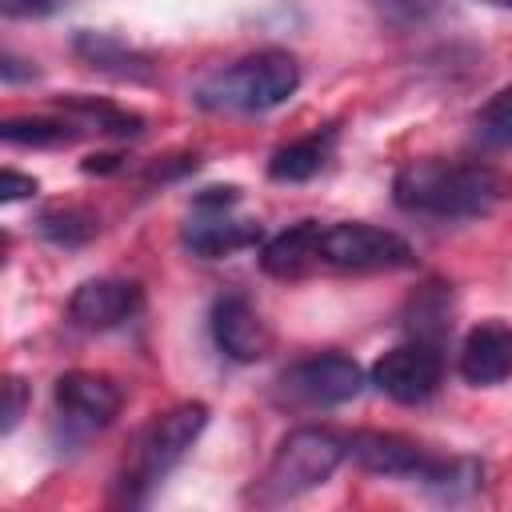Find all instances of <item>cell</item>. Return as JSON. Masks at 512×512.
Here are the masks:
<instances>
[{
	"label": "cell",
	"mask_w": 512,
	"mask_h": 512,
	"mask_svg": "<svg viewBox=\"0 0 512 512\" xmlns=\"http://www.w3.org/2000/svg\"><path fill=\"white\" fill-rule=\"evenodd\" d=\"M0 136L8 144H32V148H56L76 140L80 132L64 116H12L0 124Z\"/></svg>",
	"instance_id": "17"
},
{
	"label": "cell",
	"mask_w": 512,
	"mask_h": 512,
	"mask_svg": "<svg viewBox=\"0 0 512 512\" xmlns=\"http://www.w3.org/2000/svg\"><path fill=\"white\" fill-rule=\"evenodd\" d=\"M52 400L60 420L76 432L108 428L120 412V388L104 372H64L52 388Z\"/></svg>",
	"instance_id": "10"
},
{
	"label": "cell",
	"mask_w": 512,
	"mask_h": 512,
	"mask_svg": "<svg viewBox=\"0 0 512 512\" xmlns=\"http://www.w3.org/2000/svg\"><path fill=\"white\" fill-rule=\"evenodd\" d=\"M508 180L488 164H448V160H408L392 180V200L416 216L476 220L508 200Z\"/></svg>",
	"instance_id": "1"
},
{
	"label": "cell",
	"mask_w": 512,
	"mask_h": 512,
	"mask_svg": "<svg viewBox=\"0 0 512 512\" xmlns=\"http://www.w3.org/2000/svg\"><path fill=\"white\" fill-rule=\"evenodd\" d=\"M204 424H208V404H200V400H184V404L168 408L164 416H156V420L136 436L132 460H128V468H124V476H120L124 500H128V504H140L144 492H148L156 480H164V476L184 460V452L196 444V436L204 432Z\"/></svg>",
	"instance_id": "4"
},
{
	"label": "cell",
	"mask_w": 512,
	"mask_h": 512,
	"mask_svg": "<svg viewBox=\"0 0 512 512\" xmlns=\"http://www.w3.org/2000/svg\"><path fill=\"white\" fill-rule=\"evenodd\" d=\"M360 388H364V368L344 352L304 356L276 376V400L288 408H336L356 400Z\"/></svg>",
	"instance_id": "6"
},
{
	"label": "cell",
	"mask_w": 512,
	"mask_h": 512,
	"mask_svg": "<svg viewBox=\"0 0 512 512\" xmlns=\"http://www.w3.org/2000/svg\"><path fill=\"white\" fill-rule=\"evenodd\" d=\"M32 192H36V180H32V176H24V172H16V168H4V176H0V200H4V204L24 200V196H32Z\"/></svg>",
	"instance_id": "21"
},
{
	"label": "cell",
	"mask_w": 512,
	"mask_h": 512,
	"mask_svg": "<svg viewBox=\"0 0 512 512\" xmlns=\"http://www.w3.org/2000/svg\"><path fill=\"white\" fill-rule=\"evenodd\" d=\"M116 160H120V156H88V160H84V172H112V168H120Z\"/></svg>",
	"instance_id": "25"
},
{
	"label": "cell",
	"mask_w": 512,
	"mask_h": 512,
	"mask_svg": "<svg viewBox=\"0 0 512 512\" xmlns=\"http://www.w3.org/2000/svg\"><path fill=\"white\" fill-rule=\"evenodd\" d=\"M236 204H240V188H232V184L228 188H200L192 196V212L180 228V244L204 260H220V256H232L240 248L260 244V236H264L260 224L232 216Z\"/></svg>",
	"instance_id": "5"
},
{
	"label": "cell",
	"mask_w": 512,
	"mask_h": 512,
	"mask_svg": "<svg viewBox=\"0 0 512 512\" xmlns=\"http://www.w3.org/2000/svg\"><path fill=\"white\" fill-rule=\"evenodd\" d=\"M416 260L412 244L388 228L360 224V220H340L320 228V264L340 268V272H392L408 268Z\"/></svg>",
	"instance_id": "7"
},
{
	"label": "cell",
	"mask_w": 512,
	"mask_h": 512,
	"mask_svg": "<svg viewBox=\"0 0 512 512\" xmlns=\"http://www.w3.org/2000/svg\"><path fill=\"white\" fill-rule=\"evenodd\" d=\"M36 228H40L44 240H52V244H60V248H80V244L96 232V216L68 204V208H48V212L36 220Z\"/></svg>",
	"instance_id": "19"
},
{
	"label": "cell",
	"mask_w": 512,
	"mask_h": 512,
	"mask_svg": "<svg viewBox=\"0 0 512 512\" xmlns=\"http://www.w3.org/2000/svg\"><path fill=\"white\" fill-rule=\"evenodd\" d=\"M0 76H4V84H16V80H32L36 68H32L28 60H16L12 52H4V56H0Z\"/></svg>",
	"instance_id": "24"
},
{
	"label": "cell",
	"mask_w": 512,
	"mask_h": 512,
	"mask_svg": "<svg viewBox=\"0 0 512 512\" xmlns=\"http://www.w3.org/2000/svg\"><path fill=\"white\" fill-rule=\"evenodd\" d=\"M332 148H336V128L308 132V136H300V140H292V144L272 152L268 176L280 180V184H304L332 160Z\"/></svg>",
	"instance_id": "15"
},
{
	"label": "cell",
	"mask_w": 512,
	"mask_h": 512,
	"mask_svg": "<svg viewBox=\"0 0 512 512\" xmlns=\"http://www.w3.org/2000/svg\"><path fill=\"white\" fill-rule=\"evenodd\" d=\"M316 264H320V224L316 220H300L260 248V268L276 280H296Z\"/></svg>",
	"instance_id": "14"
},
{
	"label": "cell",
	"mask_w": 512,
	"mask_h": 512,
	"mask_svg": "<svg viewBox=\"0 0 512 512\" xmlns=\"http://www.w3.org/2000/svg\"><path fill=\"white\" fill-rule=\"evenodd\" d=\"M144 308V288L136 280H120V276H96L84 280L72 300H68V316L72 324L88 328V332H108L120 328L124 320H132Z\"/></svg>",
	"instance_id": "11"
},
{
	"label": "cell",
	"mask_w": 512,
	"mask_h": 512,
	"mask_svg": "<svg viewBox=\"0 0 512 512\" xmlns=\"http://www.w3.org/2000/svg\"><path fill=\"white\" fill-rule=\"evenodd\" d=\"M72 52L80 64H88L92 72H104L112 80H128V84H148L156 76V64L148 52L132 48L128 40L112 36V32H88L80 28L72 36Z\"/></svg>",
	"instance_id": "13"
},
{
	"label": "cell",
	"mask_w": 512,
	"mask_h": 512,
	"mask_svg": "<svg viewBox=\"0 0 512 512\" xmlns=\"http://www.w3.org/2000/svg\"><path fill=\"white\" fill-rule=\"evenodd\" d=\"M60 4H68V0H0V12L4 16H48Z\"/></svg>",
	"instance_id": "23"
},
{
	"label": "cell",
	"mask_w": 512,
	"mask_h": 512,
	"mask_svg": "<svg viewBox=\"0 0 512 512\" xmlns=\"http://www.w3.org/2000/svg\"><path fill=\"white\" fill-rule=\"evenodd\" d=\"M344 456H348V444H344L336 432L316 428V424L292 428V432L276 444V452H272L264 476H260L256 488H252V500H256V504H284V500H296V496L320 488L324 480H332V472L340 468Z\"/></svg>",
	"instance_id": "3"
},
{
	"label": "cell",
	"mask_w": 512,
	"mask_h": 512,
	"mask_svg": "<svg viewBox=\"0 0 512 512\" xmlns=\"http://www.w3.org/2000/svg\"><path fill=\"white\" fill-rule=\"evenodd\" d=\"M4 432H12L16 424H20V416H24V404H28V384L20 380V376H8L4 380Z\"/></svg>",
	"instance_id": "20"
},
{
	"label": "cell",
	"mask_w": 512,
	"mask_h": 512,
	"mask_svg": "<svg viewBox=\"0 0 512 512\" xmlns=\"http://www.w3.org/2000/svg\"><path fill=\"white\" fill-rule=\"evenodd\" d=\"M472 136H476V144L488 148V152H504V148H512V84L500 88V92L476 112V120H472Z\"/></svg>",
	"instance_id": "18"
},
{
	"label": "cell",
	"mask_w": 512,
	"mask_h": 512,
	"mask_svg": "<svg viewBox=\"0 0 512 512\" xmlns=\"http://www.w3.org/2000/svg\"><path fill=\"white\" fill-rule=\"evenodd\" d=\"M60 116L84 136V132H104V136H140L144 132V116L96 100V96H64L60 100Z\"/></svg>",
	"instance_id": "16"
},
{
	"label": "cell",
	"mask_w": 512,
	"mask_h": 512,
	"mask_svg": "<svg viewBox=\"0 0 512 512\" xmlns=\"http://www.w3.org/2000/svg\"><path fill=\"white\" fill-rule=\"evenodd\" d=\"M300 88V64L284 48H260L204 76L192 100L208 112H268Z\"/></svg>",
	"instance_id": "2"
},
{
	"label": "cell",
	"mask_w": 512,
	"mask_h": 512,
	"mask_svg": "<svg viewBox=\"0 0 512 512\" xmlns=\"http://www.w3.org/2000/svg\"><path fill=\"white\" fill-rule=\"evenodd\" d=\"M444 376V360L440 348L432 340H412V344H396L388 348L376 364H372V384L396 400V404H420L440 388Z\"/></svg>",
	"instance_id": "8"
},
{
	"label": "cell",
	"mask_w": 512,
	"mask_h": 512,
	"mask_svg": "<svg viewBox=\"0 0 512 512\" xmlns=\"http://www.w3.org/2000/svg\"><path fill=\"white\" fill-rule=\"evenodd\" d=\"M392 20H424L432 8H436V0H376Z\"/></svg>",
	"instance_id": "22"
},
{
	"label": "cell",
	"mask_w": 512,
	"mask_h": 512,
	"mask_svg": "<svg viewBox=\"0 0 512 512\" xmlns=\"http://www.w3.org/2000/svg\"><path fill=\"white\" fill-rule=\"evenodd\" d=\"M480 4H492V8H504V12H512V0H480Z\"/></svg>",
	"instance_id": "26"
},
{
	"label": "cell",
	"mask_w": 512,
	"mask_h": 512,
	"mask_svg": "<svg viewBox=\"0 0 512 512\" xmlns=\"http://www.w3.org/2000/svg\"><path fill=\"white\" fill-rule=\"evenodd\" d=\"M460 376L476 388L504 384L512 376V324L484 320L460 344Z\"/></svg>",
	"instance_id": "12"
},
{
	"label": "cell",
	"mask_w": 512,
	"mask_h": 512,
	"mask_svg": "<svg viewBox=\"0 0 512 512\" xmlns=\"http://www.w3.org/2000/svg\"><path fill=\"white\" fill-rule=\"evenodd\" d=\"M208 328H212V340L216 348L236 360V364H256L260 356H268L272 348V332L264 324V316L252 308L248 296L240 292H224L212 300V312H208Z\"/></svg>",
	"instance_id": "9"
}]
</instances>
